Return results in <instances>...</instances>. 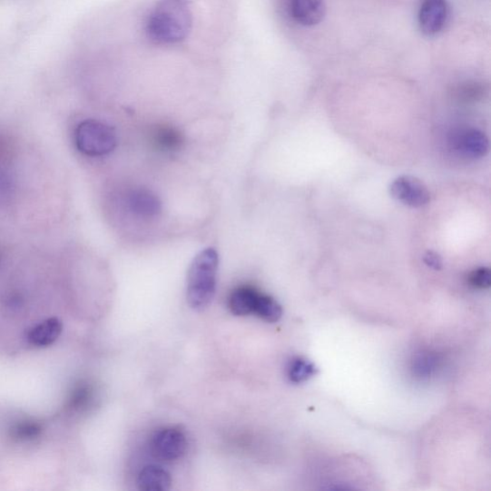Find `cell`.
<instances>
[{
	"instance_id": "cell-1",
	"label": "cell",
	"mask_w": 491,
	"mask_h": 491,
	"mask_svg": "<svg viewBox=\"0 0 491 491\" xmlns=\"http://www.w3.org/2000/svg\"><path fill=\"white\" fill-rule=\"evenodd\" d=\"M192 13L188 0H161L149 15V38L161 44H173L189 36Z\"/></svg>"
},
{
	"instance_id": "cell-2",
	"label": "cell",
	"mask_w": 491,
	"mask_h": 491,
	"mask_svg": "<svg viewBox=\"0 0 491 491\" xmlns=\"http://www.w3.org/2000/svg\"><path fill=\"white\" fill-rule=\"evenodd\" d=\"M219 257L215 249L202 250L192 261L186 284V299L190 307L201 311L212 301L216 291Z\"/></svg>"
},
{
	"instance_id": "cell-3",
	"label": "cell",
	"mask_w": 491,
	"mask_h": 491,
	"mask_svg": "<svg viewBox=\"0 0 491 491\" xmlns=\"http://www.w3.org/2000/svg\"><path fill=\"white\" fill-rule=\"evenodd\" d=\"M74 139L81 153L90 157L108 155L117 143L114 131L110 126L95 121L80 123L75 130Z\"/></svg>"
},
{
	"instance_id": "cell-4",
	"label": "cell",
	"mask_w": 491,
	"mask_h": 491,
	"mask_svg": "<svg viewBox=\"0 0 491 491\" xmlns=\"http://www.w3.org/2000/svg\"><path fill=\"white\" fill-rule=\"evenodd\" d=\"M188 448L184 433L176 427H165L155 432L150 440L152 454L158 460L174 462L182 458Z\"/></svg>"
},
{
	"instance_id": "cell-5",
	"label": "cell",
	"mask_w": 491,
	"mask_h": 491,
	"mask_svg": "<svg viewBox=\"0 0 491 491\" xmlns=\"http://www.w3.org/2000/svg\"><path fill=\"white\" fill-rule=\"evenodd\" d=\"M389 192L402 204L414 209L426 207L430 201V192L427 186L412 176L397 178L389 186Z\"/></svg>"
},
{
	"instance_id": "cell-6",
	"label": "cell",
	"mask_w": 491,
	"mask_h": 491,
	"mask_svg": "<svg viewBox=\"0 0 491 491\" xmlns=\"http://www.w3.org/2000/svg\"><path fill=\"white\" fill-rule=\"evenodd\" d=\"M450 145L457 154L467 159H481L487 154L489 148L486 135L474 128L454 131L451 134Z\"/></svg>"
},
{
	"instance_id": "cell-7",
	"label": "cell",
	"mask_w": 491,
	"mask_h": 491,
	"mask_svg": "<svg viewBox=\"0 0 491 491\" xmlns=\"http://www.w3.org/2000/svg\"><path fill=\"white\" fill-rule=\"evenodd\" d=\"M447 0H423L418 11V25L427 36L442 32L448 20Z\"/></svg>"
},
{
	"instance_id": "cell-8",
	"label": "cell",
	"mask_w": 491,
	"mask_h": 491,
	"mask_svg": "<svg viewBox=\"0 0 491 491\" xmlns=\"http://www.w3.org/2000/svg\"><path fill=\"white\" fill-rule=\"evenodd\" d=\"M326 11L325 0H290L291 15L303 26H314L321 23Z\"/></svg>"
},
{
	"instance_id": "cell-9",
	"label": "cell",
	"mask_w": 491,
	"mask_h": 491,
	"mask_svg": "<svg viewBox=\"0 0 491 491\" xmlns=\"http://www.w3.org/2000/svg\"><path fill=\"white\" fill-rule=\"evenodd\" d=\"M130 211L142 218L156 217L162 211V202L153 192L140 189L132 191L128 198Z\"/></svg>"
},
{
	"instance_id": "cell-10",
	"label": "cell",
	"mask_w": 491,
	"mask_h": 491,
	"mask_svg": "<svg viewBox=\"0 0 491 491\" xmlns=\"http://www.w3.org/2000/svg\"><path fill=\"white\" fill-rule=\"evenodd\" d=\"M260 291L250 286H241L229 298V309L235 316H249L255 311Z\"/></svg>"
},
{
	"instance_id": "cell-11",
	"label": "cell",
	"mask_w": 491,
	"mask_h": 491,
	"mask_svg": "<svg viewBox=\"0 0 491 491\" xmlns=\"http://www.w3.org/2000/svg\"><path fill=\"white\" fill-rule=\"evenodd\" d=\"M171 474L158 466H147L140 473L138 486L143 491H165L171 489Z\"/></svg>"
},
{
	"instance_id": "cell-12",
	"label": "cell",
	"mask_w": 491,
	"mask_h": 491,
	"mask_svg": "<svg viewBox=\"0 0 491 491\" xmlns=\"http://www.w3.org/2000/svg\"><path fill=\"white\" fill-rule=\"evenodd\" d=\"M62 329V323L57 318L47 319L29 331L28 341L38 348L48 347L56 342Z\"/></svg>"
},
{
	"instance_id": "cell-13",
	"label": "cell",
	"mask_w": 491,
	"mask_h": 491,
	"mask_svg": "<svg viewBox=\"0 0 491 491\" xmlns=\"http://www.w3.org/2000/svg\"><path fill=\"white\" fill-rule=\"evenodd\" d=\"M253 315L268 323H277L282 316V308L274 298L260 292Z\"/></svg>"
},
{
	"instance_id": "cell-14",
	"label": "cell",
	"mask_w": 491,
	"mask_h": 491,
	"mask_svg": "<svg viewBox=\"0 0 491 491\" xmlns=\"http://www.w3.org/2000/svg\"><path fill=\"white\" fill-rule=\"evenodd\" d=\"M438 358L430 351H422L416 355L412 369L414 375L421 379L429 378L438 367Z\"/></svg>"
},
{
	"instance_id": "cell-15",
	"label": "cell",
	"mask_w": 491,
	"mask_h": 491,
	"mask_svg": "<svg viewBox=\"0 0 491 491\" xmlns=\"http://www.w3.org/2000/svg\"><path fill=\"white\" fill-rule=\"evenodd\" d=\"M317 368L313 363L303 358H295L288 367V378L293 383H302L316 375Z\"/></svg>"
},
{
	"instance_id": "cell-16",
	"label": "cell",
	"mask_w": 491,
	"mask_h": 491,
	"mask_svg": "<svg viewBox=\"0 0 491 491\" xmlns=\"http://www.w3.org/2000/svg\"><path fill=\"white\" fill-rule=\"evenodd\" d=\"M182 133L172 127L159 128L154 133V142L163 151H175L182 144Z\"/></svg>"
},
{
	"instance_id": "cell-17",
	"label": "cell",
	"mask_w": 491,
	"mask_h": 491,
	"mask_svg": "<svg viewBox=\"0 0 491 491\" xmlns=\"http://www.w3.org/2000/svg\"><path fill=\"white\" fill-rule=\"evenodd\" d=\"M42 432V427L38 423L25 421L18 423L11 429V436L15 440L27 442L34 438H37Z\"/></svg>"
},
{
	"instance_id": "cell-18",
	"label": "cell",
	"mask_w": 491,
	"mask_h": 491,
	"mask_svg": "<svg viewBox=\"0 0 491 491\" xmlns=\"http://www.w3.org/2000/svg\"><path fill=\"white\" fill-rule=\"evenodd\" d=\"M468 282L477 290H488L491 284L490 270L486 267L473 270L468 276Z\"/></svg>"
},
{
	"instance_id": "cell-19",
	"label": "cell",
	"mask_w": 491,
	"mask_h": 491,
	"mask_svg": "<svg viewBox=\"0 0 491 491\" xmlns=\"http://www.w3.org/2000/svg\"><path fill=\"white\" fill-rule=\"evenodd\" d=\"M91 398V388L88 386H80L73 396L72 408L78 409L83 408Z\"/></svg>"
},
{
	"instance_id": "cell-20",
	"label": "cell",
	"mask_w": 491,
	"mask_h": 491,
	"mask_svg": "<svg viewBox=\"0 0 491 491\" xmlns=\"http://www.w3.org/2000/svg\"><path fill=\"white\" fill-rule=\"evenodd\" d=\"M425 262L427 266L431 267L434 270H440L443 267V260L437 252L428 251L425 256Z\"/></svg>"
}]
</instances>
